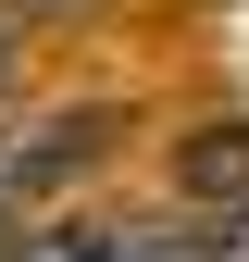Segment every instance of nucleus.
Listing matches in <instances>:
<instances>
[{
  "mask_svg": "<svg viewBox=\"0 0 249 262\" xmlns=\"http://www.w3.org/2000/svg\"><path fill=\"white\" fill-rule=\"evenodd\" d=\"M175 187H187L200 212H237V200H249V125H200V138L175 150Z\"/></svg>",
  "mask_w": 249,
  "mask_h": 262,
  "instance_id": "f257e3e1",
  "label": "nucleus"
},
{
  "mask_svg": "<svg viewBox=\"0 0 249 262\" xmlns=\"http://www.w3.org/2000/svg\"><path fill=\"white\" fill-rule=\"evenodd\" d=\"M0 262H124V225H38V237H13Z\"/></svg>",
  "mask_w": 249,
  "mask_h": 262,
  "instance_id": "f03ea898",
  "label": "nucleus"
},
{
  "mask_svg": "<svg viewBox=\"0 0 249 262\" xmlns=\"http://www.w3.org/2000/svg\"><path fill=\"white\" fill-rule=\"evenodd\" d=\"M13 13H25V25H38V13H87V0H13Z\"/></svg>",
  "mask_w": 249,
  "mask_h": 262,
  "instance_id": "7ed1b4c3",
  "label": "nucleus"
}]
</instances>
